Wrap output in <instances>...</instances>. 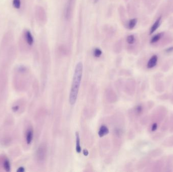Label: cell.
<instances>
[{
    "label": "cell",
    "instance_id": "1",
    "mask_svg": "<svg viewBox=\"0 0 173 172\" xmlns=\"http://www.w3.org/2000/svg\"><path fill=\"white\" fill-rule=\"evenodd\" d=\"M83 66L82 62H79L77 64L74 72L73 80L72 83V88L69 94V103L72 105L76 103L79 94V87L81 82L83 75Z\"/></svg>",
    "mask_w": 173,
    "mask_h": 172
},
{
    "label": "cell",
    "instance_id": "2",
    "mask_svg": "<svg viewBox=\"0 0 173 172\" xmlns=\"http://www.w3.org/2000/svg\"><path fill=\"white\" fill-rule=\"evenodd\" d=\"M168 114V110L163 106H158L153 111L150 117V123L149 126V132L151 133L156 131L161 123L166 119Z\"/></svg>",
    "mask_w": 173,
    "mask_h": 172
},
{
    "label": "cell",
    "instance_id": "3",
    "mask_svg": "<svg viewBox=\"0 0 173 172\" xmlns=\"http://www.w3.org/2000/svg\"><path fill=\"white\" fill-rule=\"evenodd\" d=\"M14 39V35L12 31L6 32L2 37L1 42V49H7L12 44V42Z\"/></svg>",
    "mask_w": 173,
    "mask_h": 172
},
{
    "label": "cell",
    "instance_id": "4",
    "mask_svg": "<svg viewBox=\"0 0 173 172\" xmlns=\"http://www.w3.org/2000/svg\"><path fill=\"white\" fill-rule=\"evenodd\" d=\"M35 18L37 21L42 24H44L47 20V15L44 9L40 6H38L35 9Z\"/></svg>",
    "mask_w": 173,
    "mask_h": 172
},
{
    "label": "cell",
    "instance_id": "5",
    "mask_svg": "<svg viewBox=\"0 0 173 172\" xmlns=\"http://www.w3.org/2000/svg\"><path fill=\"white\" fill-rule=\"evenodd\" d=\"M165 160L166 159H161L151 164L149 171L153 172H160L163 171L165 165Z\"/></svg>",
    "mask_w": 173,
    "mask_h": 172
},
{
    "label": "cell",
    "instance_id": "6",
    "mask_svg": "<svg viewBox=\"0 0 173 172\" xmlns=\"http://www.w3.org/2000/svg\"><path fill=\"white\" fill-rule=\"evenodd\" d=\"M21 39L29 47L33 46L34 42V39L31 32L28 30H24L22 32Z\"/></svg>",
    "mask_w": 173,
    "mask_h": 172
},
{
    "label": "cell",
    "instance_id": "7",
    "mask_svg": "<svg viewBox=\"0 0 173 172\" xmlns=\"http://www.w3.org/2000/svg\"><path fill=\"white\" fill-rule=\"evenodd\" d=\"M74 0H68L65 9V18L69 20L72 16V12L74 8Z\"/></svg>",
    "mask_w": 173,
    "mask_h": 172
},
{
    "label": "cell",
    "instance_id": "8",
    "mask_svg": "<svg viewBox=\"0 0 173 172\" xmlns=\"http://www.w3.org/2000/svg\"><path fill=\"white\" fill-rule=\"evenodd\" d=\"M164 172H173V154L168 156L165 160Z\"/></svg>",
    "mask_w": 173,
    "mask_h": 172
},
{
    "label": "cell",
    "instance_id": "9",
    "mask_svg": "<svg viewBox=\"0 0 173 172\" xmlns=\"http://www.w3.org/2000/svg\"><path fill=\"white\" fill-rule=\"evenodd\" d=\"M46 147L45 145H42L40 146L37 152V157L39 161H42L46 157Z\"/></svg>",
    "mask_w": 173,
    "mask_h": 172
},
{
    "label": "cell",
    "instance_id": "10",
    "mask_svg": "<svg viewBox=\"0 0 173 172\" xmlns=\"http://www.w3.org/2000/svg\"><path fill=\"white\" fill-rule=\"evenodd\" d=\"M158 61V57L157 55H153L149 59L147 64V67L148 69H152L154 68L157 65Z\"/></svg>",
    "mask_w": 173,
    "mask_h": 172
},
{
    "label": "cell",
    "instance_id": "11",
    "mask_svg": "<svg viewBox=\"0 0 173 172\" xmlns=\"http://www.w3.org/2000/svg\"><path fill=\"white\" fill-rule=\"evenodd\" d=\"M163 152H164L163 150L161 148H155L149 152V157L151 158H156V157H159L162 155Z\"/></svg>",
    "mask_w": 173,
    "mask_h": 172
},
{
    "label": "cell",
    "instance_id": "12",
    "mask_svg": "<svg viewBox=\"0 0 173 172\" xmlns=\"http://www.w3.org/2000/svg\"><path fill=\"white\" fill-rule=\"evenodd\" d=\"M33 130L31 128H29L26 130V140L28 145H30L33 139Z\"/></svg>",
    "mask_w": 173,
    "mask_h": 172
},
{
    "label": "cell",
    "instance_id": "13",
    "mask_svg": "<svg viewBox=\"0 0 173 172\" xmlns=\"http://www.w3.org/2000/svg\"><path fill=\"white\" fill-rule=\"evenodd\" d=\"M169 129V118L166 117L160 126V131L162 133H166Z\"/></svg>",
    "mask_w": 173,
    "mask_h": 172
},
{
    "label": "cell",
    "instance_id": "14",
    "mask_svg": "<svg viewBox=\"0 0 173 172\" xmlns=\"http://www.w3.org/2000/svg\"><path fill=\"white\" fill-rule=\"evenodd\" d=\"M155 90L158 92H162L165 90V85L162 81L158 80L155 84Z\"/></svg>",
    "mask_w": 173,
    "mask_h": 172
},
{
    "label": "cell",
    "instance_id": "15",
    "mask_svg": "<svg viewBox=\"0 0 173 172\" xmlns=\"http://www.w3.org/2000/svg\"><path fill=\"white\" fill-rule=\"evenodd\" d=\"M161 20H162V17H159L155 21V22L154 23V24H153L152 26H151L150 30V34H152L153 33H154L155 31L157 30V29L160 27V23H161Z\"/></svg>",
    "mask_w": 173,
    "mask_h": 172
},
{
    "label": "cell",
    "instance_id": "16",
    "mask_svg": "<svg viewBox=\"0 0 173 172\" xmlns=\"http://www.w3.org/2000/svg\"><path fill=\"white\" fill-rule=\"evenodd\" d=\"M162 145L164 147H173V135L167 138L162 142Z\"/></svg>",
    "mask_w": 173,
    "mask_h": 172
},
{
    "label": "cell",
    "instance_id": "17",
    "mask_svg": "<svg viewBox=\"0 0 173 172\" xmlns=\"http://www.w3.org/2000/svg\"><path fill=\"white\" fill-rule=\"evenodd\" d=\"M108 133L109 130L108 128L105 125H103L100 128L98 131V135L100 137H102L104 136L107 135Z\"/></svg>",
    "mask_w": 173,
    "mask_h": 172
},
{
    "label": "cell",
    "instance_id": "18",
    "mask_svg": "<svg viewBox=\"0 0 173 172\" xmlns=\"http://www.w3.org/2000/svg\"><path fill=\"white\" fill-rule=\"evenodd\" d=\"M76 152L77 153L81 152L82 148L80 144V137H79V133L76 132Z\"/></svg>",
    "mask_w": 173,
    "mask_h": 172
},
{
    "label": "cell",
    "instance_id": "19",
    "mask_svg": "<svg viewBox=\"0 0 173 172\" xmlns=\"http://www.w3.org/2000/svg\"><path fill=\"white\" fill-rule=\"evenodd\" d=\"M164 35V32H160V33H158L157 35H155L151 38V40H150V43L151 44H155V43L157 42L163 37Z\"/></svg>",
    "mask_w": 173,
    "mask_h": 172
},
{
    "label": "cell",
    "instance_id": "20",
    "mask_svg": "<svg viewBox=\"0 0 173 172\" xmlns=\"http://www.w3.org/2000/svg\"><path fill=\"white\" fill-rule=\"evenodd\" d=\"M137 23V19L136 18L132 19L129 21L128 23V27L130 30H132L136 25Z\"/></svg>",
    "mask_w": 173,
    "mask_h": 172
},
{
    "label": "cell",
    "instance_id": "21",
    "mask_svg": "<svg viewBox=\"0 0 173 172\" xmlns=\"http://www.w3.org/2000/svg\"><path fill=\"white\" fill-rule=\"evenodd\" d=\"M144 111V108L141 104L137 105L135 108V113L137 115H141Z\"/></svg>",
    "mask_w": 173,
    "mask_h": 172
},
{
    "label": "cell",
    "instance_id": "22",
    "mask_svg": "<svg viewBox=\"0 0 173 172\" xmlns=\"http://www.w3.org/2000/svg\"><path fill=\"white\" fill-rule=\"evenodd\" d=\"M164 135V133L160 131V132L155 134V135L153 136L152 139L155 141L160 140V139H162V138H163Z\"/></svg>",
    "mask_w": 173,
    "mask_h": 172
},
{
    "label": "cell",
    "instance_id": "23",
    "mask_svg": "<svg viewBox=\"0 0 173 172\" xmlns=\"http://www.w3.org/2000/svg\"><path fill=\"white\" fill-rule=\"evenodd\" d=\"M12 5L13 7L16 9H19L21 5V0H13Z\"/></svg>",
    "mask_w": 173,
    "mask_h": 172
},
{
    "label": "cell",
    "instance_id": "24",
    "mask_svg": "<svg viewBox=\"0 0 173 172\" xmlns=\"http://www.w3.org/2000/svg\"><path fill=\"white\" fill-rule=\"evenodd\" d=\"M102 54V51L99 48L94 49V51H93V55H94V57L99 58L101 56Z\"/></svg>",
    "mask_w": 173,
    "mask_h": 172
},
{
    "label": "cell",
    "instance_id": "25",
    "mask_svg": "<svg viewBox=\"0 0 173 172\" xmlns=\"http://www.w3.org/2000/svg\"><path fill=\"white\" fill-rule=\"evenodd\" d=\"M127 42L129 44H134L135 42V37L134 35H131L128 36L127 38Z\"/></svg>",
    "mask_w": 173,
    "mask_h": 172
},
{
    "label": "cell",
    "instance_id": "26",
    "mask_svg": "<svg viewBox=\"0 0 173 172\" xmlns=\"http://www.w3.org/2000/svg\"><path fill=\"white\" fill-rule=\"evenodd\" d=\"M169 132H173V113H172L169 118Z\"/></svg>",
    "mask_w": 173,
    "mask_h": 172
},
{
    "label": "cell",
    "instance_id": "27",
    "mask_svg": "<svg viewBox=\"0 0 173 172\" xmlns=\"http://www.w3.org/2000/svg\"><path fill=\"white\" fill-rule=\"evenodd\" d=\"M169 94H165L160 95V97H158V98L160 100L164 101V100H167V99H169Z\"/></svg>",
    "mask_w": 173,
    "mask_h": 172
},
{
    "label": "cell",
    "instance_id": "28",
    "mask_svg": "<svg viewBox=\"0 0 173 172\" xmlns=\"http://www.w3.org/2000/svg\"><path fill=\"white\" fill-rule=\"evenodd\" d=\"M173 51V47H169V48H168V49H166V51L167 53H171L172 51Z\"/></svg>",
    "mask_w": 173,
    "mask_h": 172
},
{
    "label": "cell",
    "instance_id": "29",
    "mask_svg": "<svg viewBox=\"0 0 173 172\" xmlns=\"http://www.w3.org/2000/svg\"><path fill=\"white\" fill-rule=\"evenodd\" d=\"M83 154H84V156H87L89 154V152L88 150H86V149H84L83 150Z\"/></svg>",
    "mask_w": 173,
    "mask_h": 172
},
{
    "label": "cell",
    "instance_id": "30",
    "mask_svg": "<svg viewBox=\"0 0 173 172\" xmlns=\"http://www.w3.org/2000/svg\"><path fill=\"white\" fill-rule=\"evenodd\" d=\"M99 0H93V2H94V3L96 4V3H97L98 2H99Z\"/></svg>",
    "mask_w": 173,
    "mask_h": 172
},
{
    "label": "cell",
    "instance_id": "31",
    "mask_svg": "<svg viewBox=\"0 0 173 172\" xmlns=\"http://www.w3.org/2000/svg\"><path fill=\"white\" fill-rule=\"evenodd\" d=\"M171 100H172V101H173V97H172V98H171Z\"/></svg>",
    "mask_w": 173,
    "mask_h": 172
}]
</instances>
